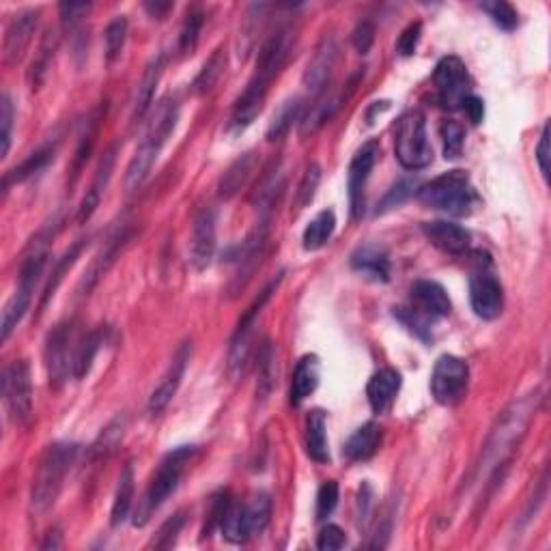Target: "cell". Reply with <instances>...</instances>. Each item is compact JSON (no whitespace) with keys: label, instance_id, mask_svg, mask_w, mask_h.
<instances>
[{"label":"cell","instance_id":"obj_1","mask_svg":"<svg viewBox=\"0 0 551 551\" xmlns=\"http://www.w3.org/2000/svg\"><path fill=\"white\" fill-rule=\"evenodd\" d=\"M291 46H294V31L289 26H280L266 41V46L261 48L255 74H252L244 93L237 97L235 106L230 110V131H244L255 123V119L258 117L267 99L269 85H272L276 76L280 74V69L285 68L286 59H289Z\"/></svg>","mask_w":551,"mask_h":551},{"label":"cell","instance_id":"obj_2","mask_svg":"<svg viewBox=\"0 0 551 551\" xmlns=\"http://www.w3.org/2000/svg\"><path fill=\"white\" fill-rule=\"evenodd\" d=\"M538 393H530L521 396L519 401L510 403L506 410L500 413V418L495 420V427L489 433L487 444H484L481 465L478 472L481 476H489V474L498 470L504 465V461L512 455V450L519 446L523 435L528 433L534 413L538 407Z\"/></svg>","mask_w":551,"mask_h":551},{"label":"cell","instance_id":"obj_3","mask_svg":"<svg viewBox=\"0 0 551 551\" xmlns=\"http://www.w3.org/2000/svg\"><path fill=\"white\" fill-rule=\"evenodd\" d=\"M179 123V104L177 99H162L158 104L156 117L149 121V128L142 136V142L138 145L134 158H131L128 173H125V187L128 190H136L145 184V179L151 173L153 164L158 162L159 153H162L164 145L168 138L175 134Z\"/></svg>","mask_w":551,"mask_h":551},{"label":"cell","instance_id":"obj_4","mask_svg":"<svg viewBox=\"0 0 551 551\" xmlns=\"http://www.w3.org/2000/svg\"><path fill=\"white\" fill-rule=\"evenodd\" d=\"M78 444L74 442H54L48 446L40 459L31 487V510L35 515H43L57 504L60 492L65 487V478L78 459Z\"/></svg>","mask_w":551,"mask_h":551},{"label":"cell","instance_id":"obj_5","mask_svg":"<svg viewBox=\"0 0 551 551\" xmlns=\"http://www.w3.org/2000/svg\"><path fill=\"white\" fill-rule=\"evenodd\" d=\"M194 455L196 446H177V448L170 450V453L159 461L158 470L153 472L151 483H149L147 492L142 495L140 504H138L134 526H145V523L151 519L153 512L167 502L170 495L177 492L187 463L192 461Z\"/></svg>","mask_w":551,"mask_h":551},{"label":"cell","instance_id":"obj_6","mask_svg":"<svg viewBox=\"0 0 551 551\" xmlns=\"http://www.w3.org/2000/svg\"><path fill=\"white\" fill-rule=\"evenodd\" d=\"M418 198L424 205L439 209V212L455 218L470 216L478 205V194L474 190L470 175L463 173V170H450V173L439 175V177L424 184L418 190Z\"/></svg>","mask_w":551,"mask_h":551},{"label":"cell","instance_id":"obj_7","mask_svg":"<svg viewBox=\"0 0 551 551\" xmlns=\"http://www.w3.org/2000/svg\"><path fill=\"white\" fill-rule=\"evenodd\" d=\"M394 153L399 164L407 170H422L433 162V149L429 145L427 121L418 110L401 117L394 136Z\"/></svg>","mask_w":551,"mask_h":551},{"label":"cell","instance_id":"obj_8","mask_svg":"<svg viewBox=\"0 0 551 551\" xmlns=\"http://www.w3.org/2000/svg\"><path fill=\"white\" fill-rule=\"evenodd\" d=\"M80 336H76L74 321H63L54 325L46 336L43 347V360H46L50 385L63 388L74 377L76 349H78Z\"/></svg>","mask_w":551,"mask_h":551},{"label":"cell","instance_id":"obj_9","mask_svg":"<svg viewBox=\"0 0 551 551\" xmlns=\"http://www.w3.org/2000/svg\"><path fill=\"white\" fill-rule=\"evenodd\" d=\"M3 403L15 427H26L32 418V377L26 360H15L3 373Z\"/></svg>","mask_w":551,"mask_h":551},{"label":"cell","instance_id":"obj_10","mask_svg":"<svg viewBox=\"0 0 551 551\" xmlns=\"http://www.w3.org/2000/svg\"><path fill=\"white\" fill-rule=\"evenodd\" d=\"M280 278L269 283L266 289L258 294V297L252 302L250 308L246 311V315L239 319V325H237L233 340H230V349H229V373L233 379H239L241 375L246 373L248 360H250V349H252V339H255V328H257V319L263 312V308L269 302V297L274 295V291L278 289Z\"/></svg>","mask_w":551,"mask_h":551},{"label":"cell","instance_id":"obj_11","mask_svg":"<svg viewBox=\"0 0 551 551\" xmlns=\"http://www.w3.org/2000/svg\"><path fill=\"white\" fill-rule=\"evenodd\" d=\"M470 385V366L456 356H442L435 362L431 373V394L439 405L455 407L467 394Z\"/></svg>","mask_w":551,"mask_h":551},{"label":"cell","instance_id":"obj_12","mask_svg":"<svg viewBox=\"0 0 551 551\" xmlns=\"http://www.w3.org/2000/svg\"><path fill=\"white\" fill-rule=\"evenodd\" d=\"M470 304L476 317L484 321H493L502 315L504 308V289L500 280L492 272V261L481 263L470 276Z\"/></svg>","mask_w":551,"mask_h":551},{"label":"cell","instance_id":"obj_13","mask_svg":"<svg viewBox=\"0 0 551 551\" xmlns=\"http://www.w3.org/2000/svg\"><path fill=\"white\" fill-rule=\"evenodd\" d=\"M433 85L438 89V102L444 108H461L470 93V74L459 57H444L435 65Z\"/></svg>","mask_w":551,"mask_h":551},{"label":"cell","instance_id":"obj_14","mask_svg":"<svg viewBox=\"0 0 551 551\" xmlns=\"http://www.w3.org/2000/svg\"><path fill=\"white\" fill-rule=\"evenodd\" d=\"M40 9H24L9 20L3 43L5 65L14 68V65H18L24 59L26 50H29L32 41V35H35L37 26H40Z\"/></svg>","mask_w":551,"mask_h":551},{"label":"cell","instance_id":"obj_15","mask_svg":"<svg viewBox=\"0 0 551 551\" xmlns=\"http://www.w3.org/2000/svg\"><path fill=\"white\" fill-rule=\"evenodd\" d=\"M379 145L377 142H366L356 151L354 159L349 164V173H347V190H349V205H351V218L357 220L365 212V192L366 181L371 177V170L377 162Z\"/></svg>","mask_w":551,"mask_h":551},{"label":"cell","instance_id":"obj_16","mask_svg":"<svg viewBox=\"0 0 551 551\" xmlns=\"http://www.w3.org/2000/svg\"><path fill=\"white\" fill-rule=\"evenodd\" d=\"M216 212L212 207L198 209L192 224V244H190V263L196 272H203L212 266L216 255Z\"/></svg>","mask_w":551,"mask_h":551},{"label":"cell","instance_id":"obj_17","mask_svg":"<svg viewBox=\"0 0 551 551\" xmlns=\"http://www.w3.org/2000/svg\"><path fill=\"white\" fill-rule=\"evenodd\" d=\"M190 356H192V345L184 343L179 347L177 354H175L173 362L168 365L167 373L162 375L159 384L153 388L151 396H149L147 410L151 416H159V413H162L170 405V401L175 399L181 382H184V375H185L187 362H190Z\"/></svg>","mask_w":551,"mask_h":551},{"label":"cell","instance_id":"obj_18","mask_svg":"<svg viewBox=\"0 0 551 551\" xmlns=\"http://www.w3.org/2000/svg\"><path fill=\"white\" fill-rule=\"evenodd\" d=\"M267 222H261L258 227L248 235V239L239 246V252H237V261H239V269H237L233 285H230V291L239 294L241 289L248 285V280L252 278V274L257 272V267L261 266L263 255H266V246H267Z\"/></svg>","mask_w":551,"mask_h":551},{"label":"cell","instance_id":"obj_19","mask_svg":"<svg viewBox=\"0 0 551 551\" xmlns=\"http://www.w3.org/2000/svg\"><path fill=\"white\" fill-rule=\"evenodd\" d=\"M336 60H339V43L332 35H325L319 46L315 48L311 60H308L306 71H304V86L308 91H323L325 82L330 80L332 71L336 68Z\"/></svg>","mask_w":551,"mask_h":551},{"label":"cell","instance_id":"obj_20","mask_svg":"<svg viewBox=\"0 0 551 551\" xmlns=\"http://www.w3.org/2000/svg\"><path fill=\"white\" fill-rule=\"evenodd\" d=\"M422 233L431 241V246L446 255H463L470 248L472 235L470 230L461 224L448 222V220H433V222L422 224Z\"/></svg>","mask_w":551,"mask_h":551},{"label":"cell","instance_id":"obj_21","mask_svg":"<svg viewBox=\"0 0 551 551\" xmlns=\"http://www.w3.org/2000/svg\"><path fill=\"white\" fill-rule=\"evenodd\" d=\"M411 300L416 306V312H420L427 319H442L448 317L453 311V302L439 283L435 280H418L411 286Z\"/></svg>","mask_w":551,"mask_h":551},{"label":"cell","instance_id":"obj_22","mask_svg":"<svg viewBox=\"0 0 551 551\" xmlns=\"http://www.w3.org/2000/svg\"><path fill=\"white\" fill-rule=\"evenodd\" d=\"M401 373L394 371V368H382L368 379L366 384V399L371 410L377 413V416H384L393 410L396 396L401 393Z\"/></svg>","mask_w":551,"mask_h":551},{"label":"cell","instance_id":"obj_23","mask_svg":"<svg viewBox=\"0 0 551 551\" xmlns=\"http://www.w3.org/2000/svg\"><path fill=\"white\" fill-rule=\"evenodd\" d=\"M114 159H117V147L108 149V151L104 153L102 162H99V167H97L95 179H93L89 192H86L85 198H82V203L78 207V216H76L78 224H86L91 220L93 213L97 212L99 203H102L104 192H106V187L110 184V177H113Z\"/></svg>","mask_w":551,"mask_h":551},{"label":"cell","instance_id":"obj_24","mask_svg":"<svg viewBox=\"0 0 551 551\" xmlns=\"http://www.w3.org/2000/svg\"><path fill=\"white\" fill-rule=\"evenodd\" d=\"M162 69H164V54H158V57L147 65L145 74H142L140 82H138L134 102H131V119L134 121H142L147 117L149 108H151L153 104V97H156L158 82L162 78Z\"/></svg>","mask_w":551,"mask_h":551},{"label":"cell","instance_id":"obj_25","mask_svg":"<svg viewBox=\"0 0 551 551\" xmlns=\"http://www.w3.org/2000/svg\"><path fill=\"white\" fill-rule=\"evenodd\" d=\"M379 446H382V427L375 422H366L362 424L360 429H356V433L347 439L343 455L345 459L362 463L373 459L375 453L379 450Z\"/></svg>","mask_w":551,"mask_h":551},{"label":"cell","instance_id":"obj_26","mask_svg":"<svg viewBox=\"0 0 551 551\" xmlns=\"http://www.w3.org/2000/svg\"><path fill=\"white\" fill-rule=\"evenodd\" d=\"M351 267L356 272L365 274L366 278L377 280V283H388L390 280V258L384 248L366 244L351 255Z\"/></svg>","mask_w":551,"mask_h":551},{"label":"cell","instance_id":"obj_27","mask_svg":"<svg viewBox=\"0 0 551 551\" xmlns=\"http://www.w3.org/2000/svg\"><path fill=\"white\" fill-rule=\"evenodd\" d=\"M321 377V365L317 356H304L297 362L294 379H291V405L300 407L317 390Z\"/></svg>","mask_w":551,"mask_h":551},{"label":"cell","instance_id":"obj_28","mask_svg":"<svg viewBox=\"0 0 551 551\" xmlns=\"http://www.w3.org/2000/svg\"><path fill=\"white\" fill-rule=\"evenodd\" d=\"M345 102H347V97H345V93H343V91H340V93H334V91H325V89H323L321 95L317 97V102L312 104L311 113H308L306 117L300 121V131H302V136L315 134V131H317L319 128H321V125H325L330 119L334 117L336 110L343 106Z\"/></svg>","mask_w":551,"mask_h":551},{"label":"cell","instance_id":"obj_29","mask_svg":"<svg viewBox=\"0 0 551 551\" xmlns=\"http://www.w3.org/2000/svg\"><path fill=\"white\" fill-rule=\"evenodd\" d=\"M257 167V156L252 151L244 153V156H239L235 159L230 167L224 170V175L220 177L218 184V196L222 198V201H229V198H233L237 192L241 190V187L246 185L248 177L252 175V170Z\"/></svg>","mask_w":551,"mask_h":551},{"label":"cell","instance_id":"obj_30","mask_svg":"<svg viewBox=\"0 0 551 551\" xmlns=\"http://www.w3.org/2000/svg\"><path fill=\"white\" fill-rule=\"evenodd\" d=\"M328 424H325V411L312 410L306 418V453L312 461L328 463L330 446H328Z\"/></svg>","mask_w":551,"mask_h":551},{"label":"cell","instance_id":"obj_31","mask_svg":"<svg viewBox=\"0 0 551 551\" xmlns=\"http://www.w3.org/2000/svg\"><path fill=\"white\" fill-rule=\"evenodd\" d=\"M134 483H136L134 465H131V463H125V467L121 470V476H119L113 510H110V523H113V528L121 526V523L128 519L131 504H134V489H136Z\"/></svg>","mask_w":551,"mask_h":551},{"label":"cell","instance_id":"obj_32","mask_svg":"<svg viewBox=\"0 0 551 551\" xmlns=\"http://www.w3.org/2000/svg\"><path fill=\"white\" fill-rule=\"evenodd\" d=\"M334 230H336V213L332 209H323V212H319L317 216L311 220V224L304 229V235H302L304 250L308 252L321 250V248L332 239Z\"/></svg>","mask_w":551,"mask_h":551},{"label":"cell","instance_id":"obj_33","mask_svg":"<svg viewBox=\"0 0 551 551\" xmlns=\"http://www.w3.org/2000/svg\"><path fill=\"white\" fill-rule=\"evenodd\" d=\"M54 156H57V147L46 145L37 149V151L31 153L18 168H14L11 173L5 175V190H9L11 184H20V181H26L29 177H32V175L41 173V170L52 162Z\"/></svg>","mask_w":551,"mask_h":551},{"label":"cell","instance_id":"obj_34","mask_svg":"<svg viewBox=\"0 0 551 551\" xmlns=\"http://www.w3.org/2000/svg\"><path fill=\"white\" fill-rule=\"evenodd\" d=\"M123 244H125V233L114 235L113 239H110L106 244V248H104V250L95 257V261L91 263L89 272L85 274V280H82V289H85L86 294H89L93 286L99 283V278H102V276L108 272L110 266L114 263V258H117L119 250L123 248Z\"/></svg>","mask_w":551,"mask_h":551},{"label":"cell","instance_id":"obj_35","mask_svg":"<svg viewBox=\"0 0 551 551\" xmlns=\"http://www.w3.org/2000/svg\"><path fill=\"white\" fill-rule=\"evenodd\" d=\"M285 179H283V170H280V164H272L266 170V175H263V179L258 181L255 194H252V203H255V207L258 212H267L269 207L274 205L276 196L280 194V190H283Z\"/></svg>","mask_w":551,"mask_h":551},{"label":"cell","instance_id":"obj_36","mask_svg":"<svg viewBox=\"0 0 551 551\" xmlns=\"http://www.w3.org/2000/svg\"><path fill=\"white\" fill-rule=\"evenodd\" d=\"M300 114H302V99L300 97L286 99L283 106L276 110L272 123H269L267 140L269 142L283 140V138L291 131V128H294V123L300 121Z\"/></svg>","mask_w":551,"mask_h":551},{"label":"cell","instance_id":"obj_37","mask_svg":"<svg viewBox=\"0 0 551 551\" xmlns=\"http://www.w3.org/2000/svg\"><path fill=\"white\" fill-rule=\"evenodd\" d=\"M82 248H85V239H80L78 244H74V246H71L69 250L65 252V255L59 258V261H57V266H54V269H52V276H50V280H48L46 289H43V294H41L40 311H43V308H46L48 302L52 300V297H54V294H57V289H59V286H60V283H63V280H65V274H68L69 269L74 267L76 258L80 257Z\"/></svg>","mask_w":551,"mask_h":551},{"label":"cell","instance_id":"obj_38","mask_svg":"<svg viewBox=\"0 0 551 551\" xmlns=\"http://www.w3.org/2000/svg\"><path fill=\"white\" fill-rule=\"evenodd\" d=\"M125 40H128V18L125 15H117L104 31V57L106 63H117L123 54Z\"/></svg>","mask_w":551,"mask_h":551},{"label":"cell","instance_id":"obj_39","mask_svg":"<svg viewBox=\"0 0 551 551\" xmlns=\"http://www.w3.org/2000/svg\"><path fill=\"white\" fill-rule=\"evenodd\" d=\"M244 512L252 537H255V534H261L267 528L269 519H272V498H269L266 492L255 493L244 504Z\"/></svg>","mask_w":551,"mask_h":551},{"label":"cell","instance_id":"obj_40","mask_svg":"<svg viewBox=\"0 0 551 551\" xmlns=\"http://www.w3.org/2000/svg\"><path fill=\"white\" fill-rule=\"evenodd\" d=\"M276 384V351L274 345L266 340L258 351V379H257V399L266 401L272 394Z\"/></svg>","mask_w":551,"mask_h":551},{"label":"cell","instance_id":"obj_41","mask_svg":"<svg viewBox=\"0 0 551 551\" xmlns=\"http://www.w3.org/2000/svg\"><path fill=\"white\" fill-rule=\"evenodd\" d=\"M99 345H102V332H85L78 340L74 362V379H85L89 375L93 360H95Z\"/></svg>","mask_w":551,"mask_h":551},{"label":"cell","instance_id":"obj_42","mask_svg":"<svg viewBox=\"0 0 551 551\" xmlns=\"http://www.w3.org/2000/svg\"><path fill=\"white\" fill-rule=\"evenodd\" d=\"M203 24H205V14H203V9L201 7L187 9L184 26H181V32H179V52L181 54L194 52L198 37H201Z\"/></svg>","mask_w":551,"mask_h":551},{"label":"cell","instance_id":"obj_43","mask_svg":"<svg viewBox=\"0 0 551 551\" xmlns=\"http://www.w3.org/2000/svg\"><path fill=\"white\" fill-rule=\"evenodd\" d=\"M224 63H227V60H224L222 48H220L212 54V59H209L207 63L203 65L201 74L196 76L194 85H192V86H194L196 95H205V93H209L213 89V86L218 85L220 76H222V71H224Z\"/></svg>","mask_w":551,"mask_h":551},{"label":"cell","instance_id":"obj_44","mask_svg":"<svg viewBox=\"0 0 551 551\" xmlns=\"http://www.w3.org/2000/svg\"><path fill=\"white\" fill-rule=\"evenodd\" d=\"M439 136H442L444 158L459 159L463 156V147H465V128L459 121L448 119L439 125Z\"/></svg>","mask_w":551,"mask_h":551},{"label":"cell","instance_id":"obj_45","mask_svg":"<svg viewBox=\"0 0 551 551\" xmlns=\"http://www.w3.org/2000/svg\"><path fill=\"white\" fill-rule=\"evenodd\" d=\"M54 50H57V37H52V32H48L41 41L40 54H37V59L32 60L31 71H29V80H31L32 89H37V86L41 85L43 76H46L50 63H52Z\"/></svg>","mask_w":551,"mask_h":551},{"label":"cell","instance_id":"obj_46","mask_svg":"<svg viewBox=\"0 0 551 551\" xmlns=\"http://www.w3.org/2000/svg\"><path fill=\"white\" fill-rule=\"evenodd\" d=\"M481 9L492 18L495 26H500L502 31H515L519 24V15L512 5L504 3V0H493V3H483Z\"/></svg>","mask_w":551,"mask_h":551},{"label":"cell","instance_id":"obj_47","mask_svg":"<svg viewBox=\"0 0 551 551\" xmlns=\"http://www.w3.org/2000/svg\"><path fill=\"white\" fill-rule=\"evenodd\" d=\"M321 184V167L317 162H311L306 167L304 177H302L300 185H297L295 194V205L297 209H304L312 203V198L317 194V187Z\"/></svg>","mask_w":551,"mask_h":551},{"label":"cell","instance_id":"obj_48","mask_svg":"<svg viewBox=\"0 0 551 551\" xmlns=\"http://www.w3.org/2000/svg\"><path fill=\"white\" fill-rule=\"evenodd\" d=\"M184 526H185V515L184 512H177V515H173L170 519L162 523V528H159L156 537H153V541L149 543V547H156V549L175 547V543H177Z\"/></svg>","mask_w":551,"mask_h":551},{"label":"cell","instance_id":"obj_49","mask_svg":"<svg viewBox=\"0 0 551 551\" xmlns=\"http://www.w3.org/2000/svg\"><path fill=\"white\" fill-rule=\"evenodd\" d=\"M14 119H15V110L14 102H11L9 93H5L3 99H0V158L9 156L11 149V134H14Z\"/></svg>","mask_w":551,"mask_h":551},{"label":"cell","instance_id":"obj_50","mask_svg":"<svg viewBox=\"0 0 551 551\" xmlns=\"http://www.w3.org/2000/svg\"><path fill=\"white\" fill-rule=\"evenodd\" d=\"M97 128H99V117H93L89 123H86V131L82 134L80 147H78V151H76L74 164H71V175H74V181H76V177H78L82 167H85L86 159H89V156H91L93 145H95ZM74 181H71V184H74Z\"/></svg>","mask_w":551,"mask_h":551},{"label":"cell","instance_id":"obj_51","mask_svg":"<svg viewBox=\"0 0 551 551\" xmlns=\"http://www.w3.org/2000/svg\"><path fill=\"white\" fill-rule=\"evenodd\" d=\"M336 504H339V483L328 481L321 484L317 493V519L325 521L330 515H332Z\"/></svg>","mask_w":551,"mask_h":551},{"label":"cell","instance_id":"obj_52","mask_svg":"<svg viewBox=\"0 0 551 551\" xmlns=\"http://www.w3.org/2000/svg\"><path fill=\"white\" fill-rule=\"evenodd\" d=\"M119 439H123V420H121V418L110 422L108 427L104 429V433L99 435L97 444L93 446V448H95V455L104 456L106 453H113L114 446L119 444Z\"/></svg>","mask_w":551,"mask_h":551},{"label":"cell","instance_id":"obj_53","mask_svg":"<svg viewBox=\"0 0 551 551\" xmlns=\"http://www.w3.org/2000/svg\"><path fill=\"white\" fill-rule=\"evenodd\" d=\"M345 545H347V534H345L343 528L334 526V523H328V526H323L317 534V549H321V551L343 549Z\"/></svg>","mask_w":551,"mask_h":551},{"label":"cell","instance_id":"obj_54","mask_svg":"<svg viewBox=\"0 0 551 551\" xmlns=\"http://www.w3.org/2000/svg\"><path fill=\"white\" fill-rule=\"evenodd\" d=\"M59 11H60V20H63L65 29L74 31L76 26H78L80 22L86 18V14L91 11V5L89 3H63L59 7Z\"/></svg>","mask_w":551,"mask_h":551},{"label":"cell","instance_id":"obj_55","mask_svg":"<svg viewBox=\"0 0 551 551\" xmlns=\"http://www.w3.org/2000/svg\"><path fill=\"white\" fill-rule=\"evenodd\" d=\"M420 37H422V24L420 22H413V24H410L403 32H401L399 41H396V52H399L401 57H411V54L416 52L418 43H420Z\"/></svg>","mask_w":551,"mask_h":551},{"label":"cell","instance_id":"obj_56","mask_svg":"<svg viewBox=\"0 0 551 551\" xmlns=\"http://www.w3.org/2000/svg\"><path fill=\"white\" fill-rule=\"evenodd\" d=\"M351 41H354V48L360 54L371 52L373 43H375V24L371 20H362L360 24L356 26L354 35H351Z\"/></svg>","mask_w":551,"mask_h":551},{"label":"cell","instance_id":"obj_57","mask_svg":"<svg viewBox=\"0 0 551 551\" xmlns=\"http://www.w3.org/2000/svg\"><path fill=\"white\" fill-rule=\"evenodd\" d=\"M413 187H416V181H401V184H396L393 190H390L388 194H385V198L382 201V205H379V213L388 212V209L399 207L401 203H403L405 198L411 194Z\"/></svg>","mask_w":551,"mask_h":551},{"label":"cell","instance_id":"obj_58","mask_svg":"<svg viewBox=\"0 0 551 551\" xmlns=\"http://www.w3.org/2000/svg\"><path fill=\"white\" fill-rule=\"evenodd\" d=\"M537 162H538V168H541L543 177L547 179L549 177V125L547 123H545L541 140H538V145H537Z\"/></svg>","mask_w":551,"mask_h":551},{"label":"cell","instance_id":"obj_59","mask_svg":"<svg viewBox=\"0 0 551 551\" xmlns=\"http://www.w3.org/2000/svg\"><path fill=\"white\" fill-rule=\"evenodd\" d=\"M461 108L465 110L467 119H470L474 125H481L483 123V119H484V102H483L481 97L467 95L465 99H463Z\"/></svg>","mask_w":551,"mask_h":551},{"label":"cell","instance_id":"obj_60","mask_svg":"<svg viewBox=\"0 0 551 551\" xmlns=\"http://www.w3.org/2000/svg\"><path fill=\"white\" fill-rule=\"evenodd\" d=\"M173 7H175L173 3H145L147 14L153 15V18H158V20H162L168 11H173Z\"/></svg>","mask_w":551,"mask_h":551},{"label":"cell","instance_id":"obj_61","mask_svg":"<svg viewBox=\"0 0 551 551\" xmlns=\"http://www.w3.org/2000/svg\"><path fill=\"white\" fill-rule=\"evenodd\" d=\"M60 545H63V541H60V532L59 530H52L46 537V541L41 543V549H59Z\"/></svg>","mask_w":551,"mask_h":551}]
</instances>
